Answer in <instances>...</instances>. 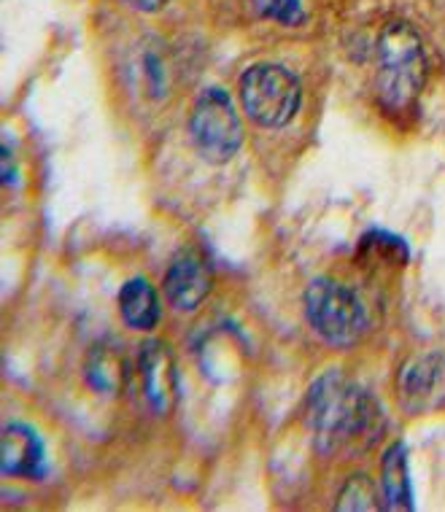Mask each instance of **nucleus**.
Masks as SVG:
<instances>
[{
    "mask_svg": "<svg viewBox=\"0 0 445 512\" xmlns=\"http://www.w3.org/2000/svg\"><path fill=\"white\" fill-rule=\"evenodd\" d=\"M305 418L324 456L370 451L386 429L378 399L338 370L316 378L305 399Z\"/></svg>",
    "mask_w": 445,
    "mask_h": 512,
    "instance_id": "nucleus-1",
    "label": "nucleus"
},
{
    "mask_svg": "<svg viewBox=\"0 0 445 512\" xmlns=\"http://www.w3.org/2000/svg\"><path fill=\"white\" fill-rule=\"evenodd\" d=\"M375 92L386 111L408 114L419 103L427 84V52L419 33L405 22H394L378 36Z\"/></svg>",
    "mask_w": 445,
    "mask_h": 512,
    "instance_id": "nucleus-2",
    "label": "nucleus"
},
{
    "mask_svg": "<svg viewBox=\"0 0 445 512\" xmlns=\"http://www.w3.org/2000/svg\"><path fill=\"white\" fill-rule=\"evenodd\" d=\"M305 316L313 332L335 348L354 345L367 329L365 302L338 278H316L308 283Z\"/></svg>",
    "mask_w": 445,
    "mask_h": 512,
    "instance_id": "nucleus-3",
    "label": "nucleus"
},
{
    "mask_svg": "<svg viewBox=\"0 0 445 512\" xmlns=\"http://www.w3.org/2000/svg\"><path fill=\"white\" fill-rule=\"evenodd\" d=\"M189 138L211 165H227L243 146V122L222 87H205L189 114Z\"/></svg>",
    "mask_w": 445,
    "mask_h": 512,
    "instance_id": "nucleus-4",
    "label": "nucleus"
},
{
    "mask_svg": "<svg viewBox=\"0 0 445 512\" xmlns=\"http://www.w3.org/2000/svg\"><path fill=\"white\" fill-rule=\"evenodd\" d=\"M241 100L246 114L257 124L286 127L300 111L303 87L284 65L257 62L241 76Z\"/></svg>",
    "mask_w": 445,
    "mask_h": 512,
    "instance_id": "nucleus-5",
    "label": "nucleus"
},
{
    "mask_svg": "<svg viewBox=\"0 0 445 512\" xmlns=\"http://www.w3.org/2000/svg\"><path fill=\"white\" fill-rule=\"evenodd\" d=\"M397 397L402 410L413 415L445 410V354L427 351L410 356L397 378Z\"/></svg>",
    "mask_w": 445,
    "mask_h": 512,
    "instance_id": "nucleus-6",
    "label": "nucleus"
},
{
    "mask_svg": "<svg viewBox=\"0 0 445 512\" xmlns=\"http://www.w3.org/2000/svg\"><path fill=\"white\" fill-rule=\"evenodd\" d=\"M211 286H214L211 265L197 248H181L170 259L168 273H165V297L176 310L195 313L211 294Z\"/></svg>",
    "mask_w": 445,
    "mask_h": 512,
    "instance_id": "nucleus-7",
    "label": "nucleus"
},
{
    "mask_svg": "<svg viewBox=\"0 0 445 512\" xmlns=\"http://www.w3.org/2000/svg\"><path fill=\"white\" fill-rule=\"evenodd\" d=\"M143 397L154 413H170L178 402V367L176 356L162 340H146L138 354Z\"/></svg>",
    "mask_w": 445,
    "mask_h": 512,
    "instance_id": "nucleus-8",
    "label": "nucleus"
},
{
    "mask_svg": "<svg viewBox=\"0 0 445 512\" xmlns=\"http://www.w3.org/2000/svg\"><path fill=\"white\" fill-rule=\"evenodd\" d=\"M0 469L9 477H38L46 475V448L33 426L6 424L0 440Z\"/></svg>",
    "mask_w": 445,
    "mask_h": 512,
    "instance_id": "nucleus-9",
    "label": "nucleus"
},
{
    "mask_svg": "<svg viewBox=\"0 0 445 512\" xmlns=\"http://www.w3.org/2000/svg\"><path fill=\"white\" fill-rule=\"evenodd\" d=\"M84 378L89 389L103 397H119L122 391H127L133 380V362L127 356L125 345L116 340H100L98 345H92L87 364H84Z\"/></svg>",
    "mask_w": 445,
    "mask_h": 512,
    "instance_id": "nucleus-10",
    "label": "nucleus"
},
{
    "mask_svg": "<svg viewBox=\"0 0 445 512\" xmlns=\"http://www.w3.org/2000/svg\"><path fill=\"white\" fill-rule=\"evenodd\" d=\"M157 38H146L143 44H138L133 60H130V76L143 89V95L152 100H162L170 95V81H173V71H170V60L165 49Z\"/></svg>",
    "mask_w": 445,
    "mask_h": 512,
    "instance_id": "nucleus-11",
    "label": "nucleus"
},
{
    "mask_svg": "<svg viewBox=\"0 0 445 512\" xmlns=\"http://www.w3.org/2000/svg\"><path fill=\"white\" fill-rule=\"evenodd\" d=\"M119 316L130 329L152 332L162 318L157 289L146 278H130L119 292Z\"/></svg>",
    "mask_w": 445,
    "mask_h": 512,
    "instance_id": "nucleus-12",
    "label": "nucleus"
},
{
    "mask_svg": "<svg viewBox=\"0 0 445 512\" xmlns=\"http://www.w3.org/2000/svg\"><path fill=\"white\" fill-rule=\"evenodd\" d=\"M381 491L386 510H413V488L408 475V448L394 442L381 464Z\"/></svg>",
    "mask_w": 445,
    "mask_h": 512,
    "instance_id": "nucleus-13",
    "label": "nucleus"
},
{
    "mask_svg": "<svg viewBox=\"0 0 445 512\" xmlns=\"http://www.w3.org/2000/svg\"><path fill=\"white\" fill-rule=\"evenodd\" d=\"M383 496L378 494V488L367 475H354L348 480L346 486L340 488L338 502H335V510L340 512H375L386 510V504L381 502Z\"/></svg>",
    "mask_w": 445,
    "mask_h": 512,
    "instance_id": "nucleus-14",
    "label": "nucleus"
},
{
    "mask_svg": "<svg viewBox=\"0 0 445 512\" xmlns=\"http://www.w3.org/2000/svg\"><path fill=\"white\" fill-rule=\"evenodd\" d=\"M259 17L273 19L278 25L297 27L305 22V11L300 0H251Z\"/></svg>",
    "mask_w": 445,
    "mask_h": 512,
    "instance_id": "nucleus-15",
    "label": "nucleus"
},
{
    "mask_svg": "<svg viewBox=\"0 0 445 512\" xmlns=\"http://www.w3.org/2000/svg\"><path fill=\"white\" fill-rule=\"evenodd\" d=\"M125 3L138 11H160L168 0H125Z\"/></svg>",
    "mask_w": 445,
    "mask_h": 512,
    "instance_id": "nucleus-16",
    "label": "nucleus"
},
{
    "mask_svg": "<svg viewBox=\"0 0 445 512\" xmlns=\"http://www.w3.org/2000/svg\"><path fill=\"white\" fill-rule=\"evenodd\" d=\"M14 176H17V168H14V159H11V151L3 149V181L6 184H14Z\"/></svg>",
    "mask_w": 445,
    "mask_h": 512,
    "instance_id": "nucleus-17",
    "label": "nucleus"
}]
</instances>
